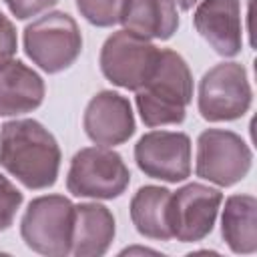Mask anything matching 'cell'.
Segmentation results:
<instances>
[{
  "label": "cell",
  "instance_id": "cell-17",
  "mask_svg": "<svg viewBox=\"0 0 257 257\" xmlns=\"http://www.w3.org/2000/svg\"><path fill=\"white\" fill-rule=\"evenodd\" d=\"M221 237L237 255H253L257 251V199L253 195L237 193L225 199Z\"/></svg>",
  "mask_w": 257,
  "mask_h": 257
},
{
  "label": "cell",
  "instance_id": "cell-3",
  "mask_svg": "<svg viewBox=\"0 0 257 257\" xmlns=\"http://www.w3.org/2000/svg\"><path fill=\"white\" fill-rule=\"evenodd\" d=\"M26 56L46 74H56L74 64L82 52V34L76 20L62 10H52L30 24L22 32Z\"/></svg>",
  "mask_w": 257,
  "mask_h": 257
},
{
  "label": "cell",
  "instance_id": "cell-9",
  "mask_svg": "<svg viewBox=\"0 0 257 257\" xmlns=\"http://www.w3.org/2000/svg\"><path fill=\"white\" fill-rule=\"evenodd\" d=\"M135 161L151 179L181 183L191 175V139L181 131H149L135 145Z\"/></svg>",
  "mask_w": 257,
  "mask_h": 257
},
{
  "label": "cell",
  "instance_id": "cell-18",
  "mask_svg": "<svg viewBox=\"0 0 257 257\" xmlns=\"http://www.w3.org/2000/svg\"><path fill=\"white\" fill-rule=\"evenodd\" d=\"M74 4L88 24L96 28H110L118 24L124 0H74Z\"/></svg>",
  "mask_w": 257,
  "mask_h": 257
},
{
  "label": "cell",
  "instance_id": "cell-12",
  "mask_svg": "<svg viewBox=\"0 0 257 257\" xmlns=\"http://www.w3.org/2000/svg\"><path fill=\"white\" fill-rule=\"evenodd\" d=\"M195 30L225 58H233L243 48V22L239 0H201L193 14Z\"/></svg>",
  "mask_w": 257,
  "mask_h": 257
},
{
  "label": "cell",
  "instance_id": "cell-20",
  "mask_svg": "<svg viewBox=\"0 0 257 257\" xmlns=\"http://www.w3.org/2000/svg\"><path fill=\"white\" fill-rule=\"evenodd\" d=\"M18 48V38H16V28L10 18L4 16L0 10V66L10 62L16 54Z\"/></svg>",
  "mask_w": 257,
  "mask_h": 257
},
{
  "label": "cell",
  "instance_id": "cell-10",
  "mask_svg": "<svg viewBox=\"0 0 257 257\" xmlns=\"http://www.w3.org/2000/svg\"><path fill=\"white\" fill-rule=\"evenodd\" d=\"M223 193L203 183H187L171 193V229L181 243L203 241L215 227Z\"/></svg>",
  "mask_w": 257,
  "mask_h": 257
},
{
  "label": "cell",
  "instance_id": "cell-22",
  "mask_svg": "<svg viewBox=\"0 0 257 257\" xmlns=\"http://www.w3.org/2000/svg\"><path fill=\"white\" fill-rule=\"evenodd\" d=\"M175 2L179 4V8H181V10H191L199 0H175Z\"/></svg>",
  "mask_w": 257,
  "mask_h": 257
},
{
  "label": "cell",
  "instance_id": "cell-1",
  "mask_svg": "<svg viewBox=\"0 0 257 257\" xmlns=\"http://www.w3.org/2000/svg\"><path fill=\"white\" fill-rule=\"evenodd\" d=\"M62 153L54 135L34 118H14L0 126V167L26 189L56 183Z\"/></svg>",
  "mask_w": 257,
  "mask_h": 257
},
{
  "label": "cell",
  "instance_id": "cell-6",
  "mask_svg": "<svg viewBox=\"0 0 257 257\" xmlns=\"http://www.w3.org/2000/svg\"><path fill=\"white\" fill-rule=\"evenodd\" d=\"M253 100L247 70L241 62H219L199 80L197 108L209 122L241 118Z\"/></svg>",
  "mask_w": 257,
  "mask_h": 257
},
{
  "label": "cell",
  "instance_id": "cell-13",
  "mask_svg": "<svg viewBox=\"0 0 257 257\" xmlns=\"http://www.w3.org/2000/svg\"><path fill=\"white\" fill-rule=\"evenodd\" d=\"M46 94L42 76L22 60L0 66V116H18L36 110Z\"/></svg>",
  "mask_w": 257,
  "mask_h": 257
},
{
  "label": "cell",
  "instance_id": "cell-11",
  "mask_svg": "<svg viewBox=\"0 0 257 257\" xmlns=\"http://www.w3.org/2000/svg\"><path fill=\"white\" fill-rule=\"evenodd\" d=\"M82 128L98 147H116L126 143L137 128L131 100L114 90L96 92L84 108Z\"/></svg>",
  "mask_w": 257,
  "mask_h": 257
},
{
  "label": "cell",
  "instance_id": "cell-19",
  "mask_svg": "<svg viewBox=\"0 0 257 257\" xmlns=\"http://www.w3.org/2000/svg\"><path fill=\"white\" fill-rule=\"evenodd\" d=\"M22 201H24V195L16 189V185L10 179H6L0 173V231H6L14 223V217Z\"/></svg>",
  "mask_w": 257,
  "mask_h": 257
},
{
  "label": "cell",
  "instance_id": "cell-14",
  "mask_svg": "<svg viewBox=\"0 0 257 257\" xmlns=\"http://www.w3.org/2000/svg\"><path fill=\"white\" fill-rule=\"evenodd\" d=\"M116 223L114 215L106 205L100 203H78L74 205V227H72V251L74 257H100L108 251L114 241Z\"/></svg>",
  "mask_w": 257,
  "mask_h": 257
},
{
  "label": "cell",
  "instance_id": "cell-4",
  "mask_svg": "<svg viewBox=\"0 0 257 257\" xmlns=\"http://www.w3.org/2000/svg\"><path fill=\"white\" fill-rule=\"evenodd\" d=\"M74 203L64 195H42L28 203L20 219V237L28 249L46 257L72 251Z\"/></svg>",
  "mask_w": 257,
  "mask_h": 257
},
{
  "label": "cell",
  "instance_id": "cell-5",
  "mask_svg": "<svg viewBox=\"0 0 257 257\" xmlns=\"http://www.w3.org/2000/svg\"><path fill=\"white\" fill-rule=\"evenodd\" d=\"M131 183V171L110 147H84L70 159L66 189L82 199H116Z\"/></svg>",
  "mask_w": 257,
  "mask_h": 257
},
{
  "label": "cell",
  "instance_id": "cell-16",
  "mask_svg": "<svg viewBox=\"0 0 257 257\" xmlns=\"http://www.w3.org/2000/svg\"><path fill=\"white\" fill-rule=\"evenodd\" d=\"M171 193L167 187L145 185L131 199V221L139 235L155 241L173 239L171 229Z\"/></svg>",
  "mask_w": 257,
  "mask_h": 257
},
{
  "label": "cell",
  "instance_id": "cell-21",
  "mask_svg": "<svg viewBox=\"0 0 257 257\" xmlns=\"http://www.w3.org/2000/svg\"><path fill=\"white\" fill-rule=\"evenodd\" d=\"M56 2L58 0H4L12 16H16L18 20H28L32 16H38L40 12L52 8Z\"/></svg>",
  "mask_w": 257,
  "mask_h": 257
},
{
  "label": "cell",
  "instance_id": "cell-7",
  "mask_svg": "<svg viewBox=\"0 0 257 257\" xmlns=\"http://www.w3.org/2000/svg\"><path fill=\"white\" fill-rule=\"evenodd\" d=\"M159 56L161 48H157L149 38L122 28L104 40L98 64L102 76L114 86L139 90L153 74Z\"/></svg>",
  "mask_w": 257,
  "mask_h": 257
},
{
  "label": "cell",
  "instance_id": "cell-8",
  "mask_svg": "<svg viewBox=\"0 0 257 257\" xmlns=\"http://www.w3.org/2000/svg\"><path fill=\"white\" fill-rule=\"evenodd\" d=\"M253 153L241 135L227 128H205L197 137L195 173L219 187H231L247 177Z\"/></svg>",
  "mask_w": 257,
  "mask_h": 257
},
{
  "label": "cell",
  "instance_id": "cell-15",
  "mask_svg": "<svg viewBox=\"0 0 257 257\" xmlns=\"http://www.w3.org/2000/svg\"><path fill=\"white\" fill-rule=\"evenodd\" d=\"M124 30L149 40H169L179 28L175 0H124L120 20Z\"/></svg>",
  "mask_w": 257,
  "mask_h": 257
},
{
  "label": "cell",
  "instance_id": "cell-2",
  "mask_svg": "<svg viewBox=\"0 0 257 257\" xmlns=\"http://www.w3.org/2000/svg\"><path fill=\"white\" fill-rule=\"evenodd\" d=\"M135 92L137 110L147 126L181 124L193 100V72L179 52L161 48L153 74Z\"/></svg>",
  "mask_w": 257,
  "mask_h": 257
}]
</instances>
